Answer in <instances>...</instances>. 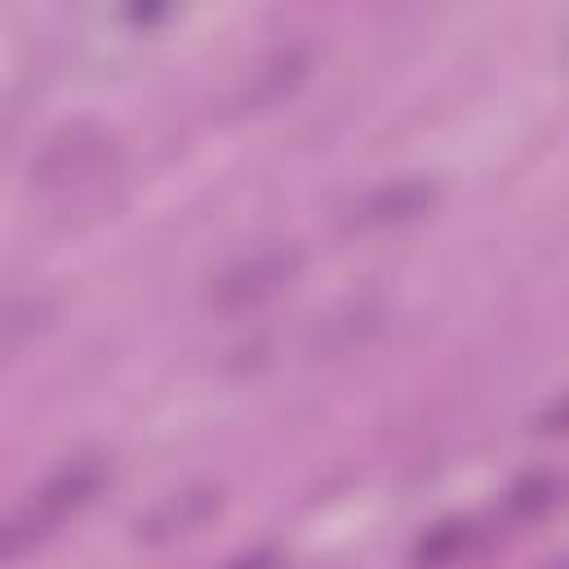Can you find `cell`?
<instances>
[{
  "instance_id": "obj_1",
  "label": "cell",
  "mask_w": 569,
  "mask_h": 569,
  "mask_svg": "<svg viewBox=\"0 0 569 569\" xmlns=\"http://www.w3.org/2000/svg\"><path fill=\"white\" fill-rule=\"evenodd\" d=\"M102 485H107L102 458H76V462H67V467H58V471L4 520V529H0V551H4L9 560L22 556V551L36 547L58 520H67L71 511H80Z\"/></svg>"
},
{
  "instance_id": "obj_2",
  "label": "cell",
  "mask_w": 569,
  "mask_h": 569,
  "mask_svg": "<svg viewBox=\"0 0 569 569\" xmlns=\"http://www.w3.org/2000/svg\"><path fill=\"white\" fill-rule=\"evenodd\" d=\"M302 271V249L289 240L258 244L240 258H231L204 289V302L213 311H249L267 298H276L293 276Z\"/></svg>"
},
{
  "instance_id": "obj_3",
  "label": "cell",
  "mask_w": 569,
  "mask_h": 569,
  "mask_svg": "<svg viewBox=\"0 0 569 569\" xmlns=\"http://www.w3.org/2000/svg\"><path fill=\"white\" fill-rule=\"evenodd\" d=\"M107 160H111V138L98 124L76 120V124H62L40 138V147L27 156L22 178L31 191H62L71 182L93 178Z\"/></svg>"
},
{
  "instance_id": "obj_4",
  "label": "cell",
  "mask_w": 569,
  "mask_h": 569,
  "mask_svg": "<svg viewBox=\"0 0 569 569\" xmlns=\"http://www.w3.org/2000/svg\"><path fill=\"white\" fill-rule=\"evenodd\" d=\"M436 200H440V191H436L431 178H396V182H382V187L365 191V196L347 209V227H356V231L405 227V222L422 218Z\"/></svg>"
},
{
  "instance_id": "obj_5",
  "label": "cell",
  "mask_w": 569,
  "mask_h": 569,
  "mask_svg": "<svg viewBox=\"0 0 569 569\" xmlns=\"http://www.w3.org/2000/svg\"><path fill=\"white\" fill-rule=\"evenodd\" d=\"M222 507V493L218 485H187L169 498H160L151 511H142L133 520V538L138 542H173V538H187L191 529H200L209 516H218Z\"/></svg>"
},
{
  "instance_id": "obj_6",
  "label": "cell",
  "mask_w": 569,
  "mask_h": 569,
  "mask_svg": "<svg viewBox=\"0 0 569 569\" xmlns=\"http://www.w3.org/2000/svg\"><path fill=\"white\" fill-rule=\"evenodd\" d=\"M307 49H298V44H289V49H276V53H267L253 71H249V80H244V89L236 93V107L240 111H262V107H276L280 98H289L293 89H298V80L307 76Z\"/></svg>"
},
{
  "instance_id": "obj_7",
  "label": "cell",
  "mask_w": 569,
  "mask_h": 569,
  "mask_svg": "<svg viewBox=\"0 0 569 569\" xmlns=\"http://www.w3.org/2000/svg\"><path fill=\"white\" fill-rule=\"evenodd\" d=\"M378 325H382V307H378L373 298H356V302L329 311V316L311 329L307 347H311V356H347V351H356Z\"/></svg>"
},
{
  "instance_id": "obj_8",
  "label": "cell",
  "mask_w": 569,
  "mask_h": 569,
  "mask_svg": "<svg viewBox=\"0 0 569 569\" xmlns=\"http://www.w3.org/2000/svg\"><path fill=\"white\" fill-rule=\"evenodd\" d=\"M476 542V529L471 520H445L436 529H427L418 542H413V565L418 569H440V565H453L467 556V547Z\"/></svg>"
},
{
  "instance_id": "obj_9",
  "label": "cell",
  "mask_w": 569,
  "mask_h": 569,
  "mask_svg": "<svg viewBox=\"0 0 569 569\" xmlns=\"http://www.w3.org/2000/svg\"><path fill=\"white\" fill-rule=\"evenodd\" d=\"M560 498H565V480H556L551 471H533V476H525V480H516V485L507 489L502 511L516 516V520H529V516L551 511Z\"/></svg>"
},
{
  "instance_id": "obj_10",
  "label": "cell",
  "mask_w": 569,
  "mask_h": 569,
  "mask_svg": "<svg viewBox=\"0 0 569 569\" xmlns=\"http://www.w3.org/2000/svg\"><path fill=\"white\" fill-rule=\"evenodd\" d=\"M533 431H542V436H565V431H569V391H560L556 400H547V405L538 409Z\"/></svg>"
},
{
  "instance_id": "obj_11",
  "label": "cell",
  "mask_w": 569,
  "mask_h": 569,
  "mask_svg": "<svg viewBox=\"0 0 569 569\" xmlns=\"http://www.w3.org/2000/svg\"><path fill=\"white\" fill-rule=\"evenodd\" d=\"M280 560H276V551H253V556H240V560H231L227 569H276Z\"/></svg>"
},
{
  "instance_id": "obj_12",
  "label": "cell",
  "mask_w": 569,
  "mask_h": 569,
  "mask_svg": "<svg viewBox=\"0 0 569 569\" xmlns=\"http://www.w3.org/2000/svg\"><path fill=\"white\" fill-rule=\"evenodd\" d=\"M547 569H569V556H565V560H551Z\"/></svg>"
}]
</instances>
